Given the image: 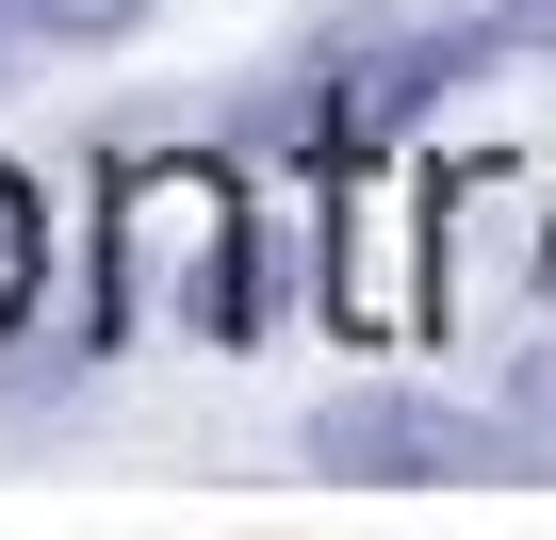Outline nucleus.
Here are the masks:
<instances>
[{
    "label": "nucleus",
    "instance_id": "f257e3e1",
    "mask_svg": "<svg viewBox=\"0 0 556 540\" xmlns=\"http://www.w3.org/2000/svg\"><path fill=\"white\" fill-rule=\"evenodd\" d=\"M295 442H312V475H344V491H491V475L523 459L491 410H458V393H409V377H361V393H328Z\"/></svg>",
    "mask_w": 556,
    "mask_h": 540
},
{
    "label": "nucleus",
    "instance_id": "f03ea898",
    "mask_svg": "<svg viewBox=\"0 0 556 540\" xmlns=\"http://www.w3.org/2000/svg\"><path fill=\"white\" fill-rule=\"evenodd\" d=\"M475 50H491V34H377V50H344V83L312 99V131H328L344 164H361V148L426 131V115H442V83H458Z\"/></svg>",
    "mask_w": 556,
    "mask_h": 540
},
{
    "label": "nucleus",
    "instance_id": "7ed1b4c3",
    "mask_svg": "<svg viewBox=\"0 0 556 540\" xmlns=\"http://www.w3.org/2000/svg\"><path fill=\"white\" fill-rule=\"evenodd\" d=\"M0 34H17V50H131L148 0H0Z\"/></svg>",
    "mask_w": 556,
    "mask_h": 540
},
{
    "label": "nucleus",
    "instance_id": "20e7f679",
    "mask_svg": "<svg viewBox=\"0 0 556 540\" xmlns=\"http://www.w3.org/2000/svg\"><path fill=\"white\" fill-rule=\"evenodd\" d=\"M34 262H50V213H34V180L0 164V328L34 312Z\"/></svg>",
    "mask_w": 556,
    "mask_h": 540
},
{
    "label": "nucleus",
    "instance_id": "39448f33",
    "mask_svg": "<svg viewBox=\"0 0 556 540\" xmlns=\"http://www.w3.org/2000/svg\"><path fill=\"white\" fill-rule=\"evenodd\" d=\"M507 34H523V50H556V0H507Z\"/></svg>",
    "mask_w": 556,
    "mask_h": 540
},
{
    "label": "nucleus",
    "instance_id": "423d86ee",
    "mask_svg": "<svg viewBox=\"0 0 556 540\" xmlns=\"http://www.w3.org/2000/svg\"><path fill=\"white\" fill-rule=\"evenodd\" d=\"M540 279H556V213H540Z\"/></svg>",
    "mask_w": 556,
    "mask_h": 540
},
{
    "label": "nucleus",
    "instance_id": "0eeeda50",
    "mask_svg": "<svg viewBox=\"0 0 556 540\" xmlns=\"http://www.w3.org/2000/svg\"><path fill=\"white\" fill-rule=\"evenodd\" d=\"M0 50H17V34H0Z\"/></svg>",
    "mask_w": 556,
    "mask_h": 540
}]
</instances>
